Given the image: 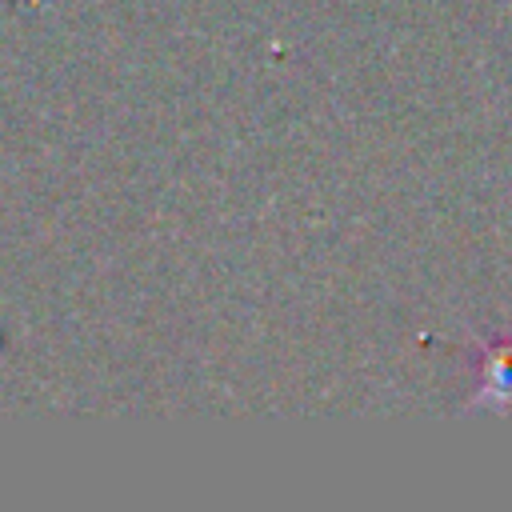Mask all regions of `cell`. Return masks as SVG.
<instances>
[{
	"instance_id": "1",
	"label": "cell",
	"mask_w": 512,
	"mask_h": 512,
	"mask_svg": "<svg viewBox=\"0 0 512 512\" xmlns=\"http://www.w3.org/2000/svg\"><path fill=\"white\" fill-rule=\"evenodd\" d=\"M476 392L472 408H512V332L480 340L476 356Z\"/></svg>"
}]
</instances>
